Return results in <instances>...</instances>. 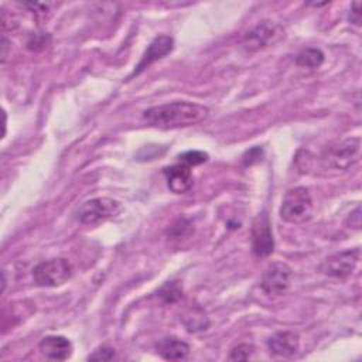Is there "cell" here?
Returning a JSON list of instances; mask_svg holds the SVG:
<instances>
[{
  "label": "cell",
  "instance_id": "1",
  "mask_svg": "<svg viewBox=\"0 0 362 362\" xmlns=\"http://www.w3.org/2000/svg\"><path fill=\"white\" fill-rule=\"evenodd\" d=\"M209 115V109L204 105L187 100L170 102L158 106H151L143 110V120L157 129H178L197 124L205 120Z\"/></svg>",
  "mask_w": 362,
  "mask_h": 362
},
{
  "label": "cell",
  "instance_id": "2",
  "mask_svg": "<svg viewBox=\"0 0 362 362\" xmlns=\"http://www.w3.org/2000/svg\"><path fill=\"white\" fill-rule=\"evenodd\" d=\"M280 218L288 223H303L313 215V198L305 187L290 188L280 205Z\"/></svg>",
  "mask_w": 362,
  "mask_h": 362
},
{
  "label": "cell",
  "instance_id": "3",
  "mask_svg": "<svg viewBox=\"0 0 362 362\" xmlns=\"http://www.w3.org/2000/svg\"><path fill=\"white\" fill-rule=\"evenodd\" d=\"M359 153H361L359 137H349L327 147L321 156V163L327 168L345 171L359 160Z\"/></svg>",
  "mask_w": 362,
  "mask_h": 362
},
{
  "label": "cell",
  "instance_id": "4",
  "mask_svg": "<svg viewBox=\"0 0 362 362\" xmlns=\"http://www.w3.org/2000/svg\"><path fill=\"white\" fill-rule=\"evenodd\" d=\"M72 276V266L64 257L49 259L33 269L34 283L40 287H59Z\"/></svg>",
  "mask_w": 362,
  "mask_h": 362
},
{
  "label": "cell",
  "instance_id": "5",
  "mask_svg": "<svg viewBox=\"0 0 362 362\" xmlns=\"http://www.w3.org/2000/svg\"><path fill=\"white\" fill-rule=\"evenodd\" d=\"M120 202L107 197H98L85 201L76 211V218L83 225H96L103 222L120 211Z\"/></svg>",
  "mask_w": 362,
  "mask_h": 362
},
{
  "label": "cell",
  "instance_id": "6",
  "mask_svg": "<svg viewBox=\"0 0 362 362\" xmlns=\"http://www.w3.org/2000/svg\"><path fill=\"white\" fill-rule=\"evenodd\" d=\"M284 37V28L270 20L259 21L252 30H249L243 37V48L249 52L259 51L269 45L276 44Z\"/></svg>",
  "mask_w": 362,
  "mask_h": 362
},
{
  "label": "cell",
  "instance_id": "7",
  "mask_svg": "<svg viewBox=\"0 0 362 362\" xmlns=\"http://www.w3.org/2000/svg\"><path fill=\"white\" fill-rule=\"evenodd\" d=\"M359 260V249H345L328 256L320 266L322 274L344 280L352 274Z\"/></svg>",
  "mask_w": 362,
  "mask_h": 362
},
{
  "label": "cell",
  "instance_id": "8",
  "mask_svg": "<svg viewBox=\"0 0 362 362\" xmlns=\"http://www.w3.org/2000/svg\"><path fill=\"white\" fill-rule=\"evenodd\" d=\"M291 269L287 263L283 262H272L262 276V290L267 296H283L287 293L291 284Z\"/></svg>",
  "mask_w": 362,
  "mask_h": 362
},
{
  "label": "cell",
  "instance_id": "9",
  "mask_svg": "<svg viewBox=\"0 0 362 362\" xmlns=\"http://www.w3.org/2000/svg\"><path fill=\"white\" fill-rule=\"evenodd\" d=\"M252 250L257 257H266L274 250V238L269 215L263 211L256 215L252 223Z\"/></svg>",
  "mask_w": 362,
  "mask_h": 362
},
{
  "label": "cell",
  "instance_id": "10",
  "mask_svg": "<svg viewBox=\"0 0 362 362\" xmlns=\"http://www.w3.org/2000/svg\"><path fill=\"white\" fill-rule=\"evenodd\" d=\"M173 48H174V40H173V37L165 35V34L156 37V38L150 42V45L147 47V49L144 51V54H143L140 62L136 65V68H134V71L132 72L130 78L134 76V75H139V74L143 72L148 65H151L153 62H156V61L161 59L163 57H165L167 54H170V52L173 51Z\"/></svg>",
  "mask_w": 362,
  "mask_h": 362
},
{
  "label": "cell",
  "instance_id": "11",
  "mask_svg": "<svg viewBox=\"0 0 362 362\" xmlns=\"http://www.w3.org/2000/svg\"><path fill=\"white\" fill-rule=\"evenodd\" d=\"M40 352L49 361H66L72 355V342L62 335H47L38 344Z\"/></svg>",
  "mask_w": 362,
  "mask_h": 362
},
{
  "label": "cell",
  "instance_id": "12",
  "mask_svg": "<svg viewBox=\"0 0 362 362\" xmlns=\"http://www.w3.org/2000/svg\"><path fill=\"white\" fill-rule=\"evenodd\" d=\"M167 185L174 194H184L188 192L194 184V177L191 168L182 163L165 167L163 170Z\"/></svg>",
  "mask_w": 362,
  "mask_h": 362
},
{
  "label": "cell",
  "instance_id": "13",
  "mask_svg": "<svg viewBox=\"0 0 362 362\" xmlns=\"http://www.w3.org/2000/svg\"><path fill=\"white\" fill-rule=\"evenodd\" d=\"M267 348L273 355L293 356L300 348V338L293 331H279L269 337Z\"/></svg>",
  "mask_w": 362,
  "mask_h": 362
},
{
  "label": "cell",
  "instance_id": "14",
  "mask_svg": "<svg viewBox=\"0 0 362 362\" xmlns=\"http://www.w3.org/2000/svg\"><path fill=\"white\" fill-rule=\"evenodd\" d=\"M156 352L167 361H181L189 354V345L178 338H163L156 344Z\"/></svg>",
  "mask_w": 362,
  "mask_h": 362
},
{
  "label": "cell",
  "instance_id": "15",
  "mask_svg": "<svg viewBox=\"0 0 362 362\" xmlns=\"http://www.w3.org/2000/svg\"><path fill=\"white\" fill-rule=\"evenodd\" d=\"M181 321L189 332H201L209 327V318L206 313L197 304H191L184 310Z\"/></svg>",
  "mask_w": 362,
  "mask_h": 362
},
{
  "label": "cell",
  "instance_id": "16",
  "mask_svg": "<svg viewBox=\"0 0 362 362\" xmlns=\"http://www.w3.org/2000/svg\"><path fill=\"white\" fill-rule=\"evenodd\" d=\"M324 52L320 48H304L296 55V64L301 68L315 69L324 62Z\"/></svg>",
  "mask_w": 362,
  "mask_h": 362
},
{
  "label": "cell",
  "instance_id": "17",
  "mask_svg": "<svg viewBox=\"0 0 362 362\" xmlns=\"http://www.w3.org/2000/svg\"><path fill=\"white\" fill-rule=\"evenodd\" d=\"M158 296L165 303H177L182 296V288L178 281H167L158 291Z\"/></svg>",
  "mask_w": 362,
  "mask_h": 362
},
{
  "label": "cell",
  "instance_id": "18",
  "mask_svg": "<svg viewBox=\"0 0 362 362\" xmlns=\"http://www.w3.org/2000/svg\"><path fill=\"white\" fill-rule=\"evenodd\" d=\"M180 163L191 167V165H199L208 160V154L201 150H188L181 154H178Z\"/></svg>",
  "mask_w": 362,
  "mask_h": 362
},
{
  "label": "cell",
  "instance_id": "19",
  "mask_svg": "<svg viewBox=\"0 0 362 362\" xmlns=\"http://www.w3.org/2000/svg\"><path fill=\"white\" fill-rule=\"evenodd\" d=\"M255 348L250 344H238L236 346L232 348L229 359L230 361H247L252 354H253Z\"/></svg>",
  "mask_w": 362,
  "mask_h": 362
},
{
  "label": "cell",
  "instance_id": "20",
  "mask_svg": "<svg viewBox=\"0 0 362 362\" xmlns=\"http://www.w3.org/2000/svg\"><path fill=\"white\" fill-rule=\"evenodd\" d=\"M115 358V349L107 345L98 346L89 356L88 361H98V362H105V361H112Z\"/></svg>",
  "mask_w": 362,
  "mask_h": 362
},
{
  "label": "cell",
  "instance_id": "21",
  "mask_svg": "<svg viewBox=\"0 0 362 362\" xmlns=\"http://www.w3.org/2000/svg\"><path fill=\"white\" fill-rule=\"evenodd\" d=\"M345 225L348 228H352V229H359L361 228V208L356 206L349 215L348 218L345 219Z\"/></svg>",
  "mask_w": 362,
  "mask_h": 362
},
{
  "label": "cell",
  "instance_id": "22",
  "mask_svg": "<svg viewBox=\"0 0 362 362\" xmlns=\"http://www.w3.org/2000/svg\"><path fill=\"white\" fill-rule=\"evenodd\" d=\"M260 157H262V148L253 147V148H250V150H247V151L245 153V156H243V163H245L246 165H250V164H253L255 161H259Z\"/></svg>",
  "mask_w": 362,
  "mask_h": 362
},
{
  "label": "cell",
  "instance_id": "23",
  "mask_svg": "<svg viewBox=\"0 0 362 362\" xmlns=\"http://www.w3.org/2000/svg\"><path fill=\"white\" fill-rule=\"evenodd\" d=\"M349 21L355 25L361 24V1H355L351 4L349 8V16H348Z\"/></svg>",
  "mask_w": 362,
  "mask_h": 362
}]
</instances>
